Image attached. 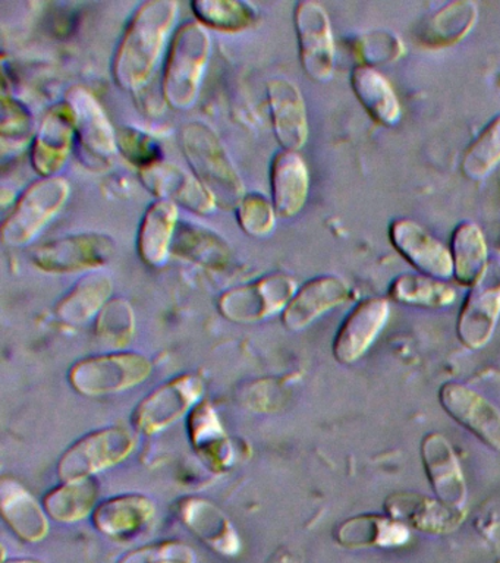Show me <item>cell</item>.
I'll list each match as a JSON object with an SVG mask.
<instances>
[{"label":"cell","mask_w":500,"mask_h":563,"mask_svg":"<svg viewBox=\"0 0 500 563\" xmlns=\"http://www.w3.org/2000/svg\"><path fill=\"white\" fill-rule=\"evenodd\" d=\"M178 13L179 4L174 0H148L140 4L113 56V79L122 90L137 92L151 81Z\"/></svg>","instance_id":"6da1fadb"},{"label":"cell","mask_w":500,"mask_h":563,"mask_svg":"<svg viewBox=\"0 0 500 563\" xmlns=\"http://www.w3.org/2000/svg\"><path fill=\"white\" fill-rule=\"evenodd\" d=\"M181 145L192 174L212 192L218 207L235 210L247 191L216 132L208 123L188 122L181 130Z\"/></svg>","instance_id":"7a4b0ae2"},{"label":"cell","mask_w":500,"mask_h":563,"mask_svg":"<svg viewBox=\"0 0 500 563\" xmlns=\"http://www.w3.org/2000/svg\"><path fill=\"white\" fill-rule=\"evenodd\" d=\"M212 55V38L200 22H186L170 40L162 79L166 103L188 110L199 99L201 82Z\"/></svg>","instance_id":"3957f363"},{"label":"cell","mask_w":500,"mask_h":563,"mask_svg":"<svg viewBox=\"0 0 500 563\" xmlns=\"http://www.w3.org/2000/svg\"><path fill=\"white\" fill-rule=\"evenodd\" d=\"M69 192L71 188L63 176L38 178L30 184L3 220V244L14 249L32 244L67 205Z\"/></svg>","instance_id":"277c9868"},{"label":"cell","mask_w":500,"mask_h":563,"mask_svg":"<svg viewBox=\"0 0 500 563\" xmlns=\"http://www.w3.org/2000/svg\"><path fill=\"white\" fill-rule=\"evenodd\" d=\"M152 373L151 360L137 352L87 356L69 369V383L78 394L103 396L133 389Z\"/></svg>","instance_id":"5b68a950"},{"label":"cell","mask_w":500,"mask_h":563,"mask_svg":"<svg viewBox=\"0 0 500 563\" xmlns=\"http://www.w3.org/2000/svg\"><path fill=\"white\" fill-rule=\"evenodd\" d=\"M298 288L287 273L274 272L226 290L219 298V312L235 323H254L284 312Z\"/></svg>","instance_id":"8992f818"},{"label":"cell","mask_w":500,"mask_h":563,"mask_svg":"<svg viewBox=\"0 0 500 563\" xmlns=\"http://www.w3.org/2000/svg\"><path fill=\"white\" fill-rule=\"evenodd\" d=\"M116 242L108 233L85 232L56 238L33 253L34 266L52 275L95 272L111 262Z\"/></svg>","instance_id":"52a82bcc"},{"label":"cell","mask_w":500,"mask_h":563,"mask_svg":"<svg viewBox=\"0 0 500 563\" xmlns=\"http://www.w3.org/2000/svg\"><path fill=\"white\" fill-rule=\"evenodd\" d=\"M293 26L302 70L314 82H327L335 74L336 46L331 18L322 3L302 0L293 9Z\"/></svg>","instance_id":"ba28073f"},{"label":"cell","mask_w":500,"mask_h":563,"mask_svg":"<svg viewBox=\"0 0 500 563\" xmlns=\"http://www.w3.org/2000/svg\"><path fill=\"white\" fill-rule=\"evenodd\" d=\"M134 448V434L124 427L96 430L68 448L60 457L58 475L63 482L93 477L126 460Z\"/></svg>","instance_id":"9c48e42d"},{"label":"cell","mask_w":500,"mask_h":563,"mask_svg":"<svg viewBox=\"0 0 500 563\" xmlns=\"http://www.w3.org/2000/svg\"><path fill=\"white\" fill-rule=\"evenodd\" d=\"M500 319V260L491 258L480 279L469 286L456 319V336L468 350H481Z\"/></svg>","instance_id":"30bf717a"},{"label":"cell","mask_w":500,"mask_h":563,"mask_svg":"<svg viewBox=\"0 0 500 563\" xmlns=\"http://www.w3.org/2000/svg\"><path fill=\"white\" fill-rule=\"evenodd\" d=\"M203 390V380L196 374H182L157 387L135 408V430L151 435L168 429L199 404Z\"/></svg>","instance_id":"8fae6325"},{"label":"cell","mask_w":500,"mask_h":563,"mask_svg":"<svg viewBox=\"0 0 500 563\" xmlns=\"http://www.w3.org/2000/svg\"><path fill=\"white\" fill-rule=\"evenodd\" d=\"M388 236L395 251L415 272L441 280H447L454 276L449 246L438 241L415 220L408 218L392 220Z\"/></svg>","instance_id":"7c38bea8"},{"label":"cell","mask_w":500,"mask_h":563,"mask_svg":"<svg viewBox=\"0 0 500 563\" xmlns=\"http://www.w3.org/2000/svg\"><path fill=\"white\" fill-rule=\"evenodd\" d=\"M438 404L485 446L500 452V409L489 399L464 383L446 382L438 390Z\"/></svg>","instance_id":"4fadbf2b"},{"label":"cell","mask_w":500,"mask_h":563,"mask_svg":"<svg viewBox=\"0 0 500 563\" xmlns=\"http://www.w3.org/2000/svg\"><path fill=\"white\" fill-rule=\"evenodd\" d=\"M71 108L76 140L86 157L96 165H109L118 153V132L96 97L82 87H74L67 96Z\"/></svg>","instance_id":"5bb4252c"},{"label":"cell","mask_w":500,"mask_h":563,"mask_svg":"<svg viewBox=\"0 0 500 563\" xmlns=\"http://www.w3.org/2000/svg\"><path fill=\"white\" fill-rule=\"evenodd\" d=\"M389 314L390 302L385 297L366 298L354 306L333 338L332 352L337 363H357L385 329Z\"/></svg>","instance_id":"9a60e30c"},{"label":"cell","mask_w":500,"mask_h":563,"mask_svg":"<svg viewBox=\"0 0 500 563\" xmlns=\"http://www.w3.org/2000/svg\"><path fill=\"white\" fill-rule=\"evenodd\" d=\"M144 187L157 197L199 216L212 213L218 207L212 192L192 172L174 163L157 162L140 169Z\"/></svg>","instance_id":"2e32d148"},{"label":"cell","mask_w":500,"mask_h":563,"mask_svg":"<svg viewBox=\"0 0 500 563\" xmlns=\"http://www.w3.org/2000/svg\"><path fill=\"white\" fill-rule=\"evenodd\" d=\"M385 514L408 528L425 534L443 536L458 530L465 519V509L454 508L436 496L398 492L386 497Z\"/></svg>","instance_id":"e0dca14e"},{"label":"cell","mask_w":500,"mask_h":563,"mask_svg":"<svg viewBox=\"0 0 500 563\" xmlns=\"http://www.w3.org/2000/svg\"><path fill=\"white\" fill-rule=\"evenodd\" d=\"M74 140L76 126L71 108L64 101L54 106L43 118L30 148V161L41 178L59 176L71 154Z\"/></svg>","instance_id":"ac0fdd59"},{"label":"cell","mask_w":500,"mask_h":563,"mask_svg":"<svg viewBox=\"0 0 500 563\" xmlns=\"http://www.w3.org/2000/svg\"><path fill=\"white\" fill-rule=\"evenodd\" d=\"M420 456L434 496L446 505L465 509L467 484L449 440L441 433L425 434L421 440Z\"/></svg>","instance_id":"d6986e66"},{"label":"cell","mask_w":500,"mask_h":563,"mask_svg":"<svg viewBox=\"0 0 500 563\" xmlns=\"http://www.w3.org/2000/svg\"><path fill=\"white\" fill-rule=\"evenodd\" d=\"M271 126L282 150L300 152L309 140V114L300 88L288 78L267 82Z\"/></svg>","instance_id":"ffe728a7"},{"label":"cell","mask_w":500,"mask_h":563,"mask_svg":"<svg viewBox=\"0 0 500 563\" xmlns=\"http://www.w3.org/2000/svg\"><path fill=\"white\" fill-rule=\"evenodd\" d=\"M351 295L348 282L341 276H315L298 288L282 312V323L291 332H300L327 311L348 302Z\"/></svg>","instance_id":"44dd1931"},{"label":"cell","mask_w":500,"mask_h":563,"mask_svg":"<svg viewBox=\"0 0 500 563\" xmlns=\"http://www.w3.org/2000/svg\"><path fill=\"white\" fill-rule=\"evenodd\" d=\"M271 202L279 218L292 219L304 209L310 192L309 166L300 152L280 150L270 165Z\"/></svg>","instance_id":"7402d4cb"},{"label":"cell","mask_w":500,"mask_h":563,"mask_svg":"<svg viewBox=\"0 0 500 563\" xmlns=\"http://www.w3.org/2000/svg\"><path fill=\"white\" fill-rule=\"evenodd\" d=\"M156 506L151 497L129 493L111 497L95 509L96 530L112 540H131L137 537L155 518Z\"/></svg>","instance_id":"603a6c76"},{"label":"cell","mask_w":500,"mask_h":563,"mask_svg":"<svg viewBox=\"0 0 500 563\" xmlns=\"http://www.w3.org/2000/svg\"><path fill=\"white\" fill-rule=\"evenodd\" d=\"M179 518L204 544L222 556L240 553L241 540L230 518L216 505L203 497H187L179 501Z\"/></svg>","instance_id":"cb8c5ba5"},{"label":"cell","mask_w":500,"mask_h":563,"mask_svg":"<svg viewBox=\"0 0 500 563\" xmlns=\"http://www.w3.org/2000/svg\"><path fill=\"white\" fill-rule=\"evenodd\" d=\"M190 442L197 455L212 468L222 473L234 462V448L227 439L218 412L208 400L191 409L187 424Z\"/></svg>","instance_id":"d4e9b609"},{"label":"cell","mask_w":500,"mask_h":563,"mask_svg":"<svg viewBox=\"0 0 500 563\" xmlns=\"http://www.w3.org/2000/svg\"><path fill=\"white\" fill-rule=\"evenodd\" d=\"M0 509L8 526L21 540L37 543L49 532L45 506L14 478H3L0 483Z\"/></svg>","instance_id":"484cf974"},{"label":"cell","mask_w":500,"mask_h":563,"mask_svg":"<svg viewBox=\"0 0 500 563\" xmlns=\"http://www.w3.org/2000/svg\"><path fill=\"white\" fill-rule=\"evenodd\" d=\"M478 21V4L473 0H454L438 8L420 25L416 40L425 48H449L463 42Z\"/></svg>","instance_id":"4316f807"},{"label":"cell","mask_w":500,"mask_h":563,"mask_svg":"<svg viewBox=\"0 0 500 563\" xmlns=\"http://www.w3.org/2000/svg\"><path fill=\"white\" fill-rule=\"evenodd\" d=\"M178 223V206L174 202L156 200L144 211L138 228L137 250L140 258L148 267L159 268L168 262Z\"/></svg>","instance_id":"83f0119b"},{"label":"cell","mask_w":500,"mask_h":563,"mask_svg":"<svg viewBox=\"0 0 500 563\" xmlns=\"http://www.w3.org/2000/svg\"><path fill=\"white\" fill-rule=\"evenodd\" d=\"M336 543L349 550L398 548L410 539V530L389 515H357L336 527Z\"/></svg>","instance_id":"f1b7e54d"},{"label":"cell","mask_w":500,"mask_h":563,"mask_svg":"<svg viewBox=\"0 0 500 563\" xmlns=\"http://www.w3.org/2000/svg\"><path fill=\"white\" fill-rule=\"evenodd\" d=\"M351 88L368 117L379 125L392 128L402 118V108L392 84L373 66L355 65L349 75Z\"/></svg>","instance_id":"f546056e"},{"label":"cell","mask_w":500,"mask_h":563,"mask_svg":"<svg viewBox=\"0 0 500 563\" xmlns=\"http://www.w3.org/2000/svg\"><path fill=\"white\" fill-rule=\"evenodd\" d=\"M112 277L108 273L95 271L82 276L58 303L55 314L63 323L81 325L98 317L102 308L111 301Z\"/></svg>","instance_id":"4dcf8cb0"},{"label":"cell","mask_w":500,"mask_h":563,"mask_svg":"<svg viewBox=\"0 0 500 563\" xmlns=\"http://www.w3.org/2000/svg\"><path fill=\"white\" fill-rule=\"evenodd\" d=\"M449 250L454 263L452 277L459 285L469 288L480 279L487 264L490 263L485 233L477 223L464 220L456 224L452 232Z\"/></svg>","instance_id":"1f68e13d"},{"label":"cell","mask_w":500,"mask_h":563,"mask_svg":"<svg viewBox=\"0 0 500 563\" xmlns=\"http://www.w3.org/2000/svg\"><path fill=\"white\" fill-rule=\"evenodd\" d=\"M173 254L201 266L221 271L231 260V245L212 229L191 222L178 223Z\"/></svg>","instance_id":"d6a6232c"},{"label":"cell","mask_w":500,"mask_h":563,"mask_svg":"<svg viewBox=\"0 0 500 563\" xmlns=\"http://www.w3.org/2000/svg\"><path fill=\"white\" fill-rule=\"evenodd\" d=\"M389 298L402 306L442 310L455 302L456 290L446 280L410 272L402 273L390 282Z\"/></svg>","instance_id":"836d02e7"},{"label":"cell","mask_w":500,"mask_h":563,"mask_svg":"<svg viewBox=\"0 0 500 563\" xmlns=\"http://www.w3.org/2000/svg\"><path fill=\"white\" fill-rule=\"evenodd\" d=\"M100 493L93 477L71 479L52 488L43 499L47 517L58 522H77L93 514Z\"/></svg>","instance_id":"e575fe53"},{"label":"cell","mask_w":500,"mask_h":563,"mask_svg":"<svg viewBox=\"0 0 500 563\" xmlns=\"http://www.w3.org/2000/svg\"><path fill=\"white\" fill-rule=\"evenodd\" d=\"M191 9L197 22L222 33H243L257 20L253 4L240 0H196Z\"/></svg>","instance_id":"d590c367"},{"label":"cell","mask_w":500,"mask_h":563,"mask_svg":"<svg viewBox=\"0 0 500 563\" xmlns=\"http://www.w3.org/2000/svg\"><path fill=\"white\" fill-rule=\"evenodd\" d=\"M500 166V113L473 140L464 152L460 172L469 180H482Z\"/></svg>","instance_id":"8d00e7d4"},{"label":"cell","mask_w":500,"mask_h":563,"mask_svg":"<svg viewBox=\"0 0 500 563\" xmlns=\"http://www.w3.org/2000/svg\"><path fill=\"white\" fill-rule=\"evenodd\" d=\"M135 332L133 307L125 298H112L96 319V334L104 345L124 347Z\"/></svg>","instance_id":"74e56055"},{"label":"cell","mask_w":500,"mask_h":563,"mask_svg":"<svg viewBox=\"0 0 500 563\" xmlns=\"http://www.w3.org/2000/svg\"><path fill=\"white\" fill-rule=\"evenodd\" d=\"M34 122L32 113L14 97L2 96V119H0V140L2 152L15 153L32 144Z\"/></svg>","instance_id":"f35d334b"},{"label":"cell","mask_w":500,"mask_h":563,"mask_svg":"<svg viewBox=\"0 0 500 563\" xmlns=\"http://www.w3.org/2000/svg\"><path fill=\"white\" fill-rule=\"evenodd\" d=\"M353 52L359 65L373 66L392 64L401 59L405 47L397 34L388 30H371L353 40Z\"/></svg>","instance_id":"ab89813d"},{"label":"cell","mask_w":500,"mask_h":563,"mask_svg":"<svg viewBox=\"0 0 500 563\" xmlns=\"http://www.w3.org/2000/svg\"><path fill=\"white\" fill-rule=\"evenodd\" d=\"M236 220L245 233L254 238L270 235L276 227L274 202L260 192H247L235 209Z\"/></svg>","instance_id":"60d3db41"},{"label":"cell","mask_w":500,"mask_h":563,"mask_svg":"<svg viewBox=\"0 0 500 563\" xmlns=\"http://www.w3.org/2000/svg\"><path fill=\"white\" fill-rule=\"evenodd\" d=\"M116 140L118 152L138 169L162 161L160 148L156 141L135 128H121Z\"/></svg>","instance_id":"b9f144b4"},{"label":"cell","mask_w":500,"mask_h":563,"mask_svg":"<svg viewBox=\"0 0 500 563\" xmlns=\"http://www.w3.org/2000/svg\"><path fill=\"white\" fill-rule=\"evenodd\" d=\"M120 563H197V554L191 545L169 540L135 549Z\"/></svg>","instance_id":"7bdbcfd3"},{"label":"cell","mask_w":500,"mask_h":563,"mask_svg":"<svg viewBox=\"0 0 500 563\" xmlns=\"http://www.w3.org/2000/svg\"><path fill=\"white\" fill-rule=\"evenodd\" d=\"M285 389L276 378L249 383L241 391V402L254 412H274L282 407Z\"/></svg>","instance_id":"ee69618b"},{"label":"cell","mask_w":500,"mask_h":563,"mask_svg":"<svg viewBox=\"0 0 500 563\" xmlns=\"http://www.w3.org/2000/svg\"><path fill=\"white\" fill-rule=\"evenodd\" d=\"M267 563H301L300 559H298L297 554L291 552L288 549H279L278 552L271 554L269 561Z\"/></svg>","instance_id":"f6af8a7d"},{"label":"cell","mask_w":500,"mask_h":563,"mask_svg":"<svg viewBox=\"0 0 500 563\" xmlns=\"http://www.w3.org/2000/svg\"><path fill=\"white\" fill-rule=\"evenodd\" d=\"M3 563H45V562L36 561V559L16 558V559H11V561H7Z\"/></svg>","instance_id":"bcb514c9"},{"label":"cell","mask_w":500,"mask_h":563,"mask_svg":"<svg viewBox=\"0 0 500 563\" xmlns=\"http://www.w3.org/2000/svg\"><path fill=\"white\" fill-rule=\"evenodd\" d=\"M499 246H500V240H499Z\"/></svg>","instance_id":"7dc6e473"}]
</instances>
